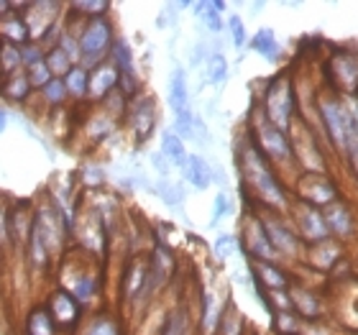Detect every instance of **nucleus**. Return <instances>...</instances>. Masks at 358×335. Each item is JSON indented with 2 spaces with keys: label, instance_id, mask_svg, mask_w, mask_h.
I'll return each mask as SVG.
<instances>
[{
  "label": "nucleus",
  "instance_id": "1",
  "mask_svg": "<svg viewBox=\"0 0 358 335\" xmlns=\"http://www.w3.org/2000/svg\"><path fill=\"white\" fill-rule=\"evenodd\" d=\"M236 159H238V171L243 179V187L251 190L256 202H262L268 213H284L289 210V194L284 190L282 179L276 177V169L271 166L266 157H264L259 146L251 141V136H246L236 149Z\"/></svg>",
  "mask_w": 358,
  "mask_h": 335
},
{
  "label": "nucleus",
  "instance_id": "2",
  "mask_svg": "<svg viewBox=\"0 0 358 335\" xmlns=\"http://www.w3.org/2000/svg\"><path fill=\"white\" fill-rule=\"evenodd\" d=\"M115 29L108 15L100 18H90V21H80L77 29V44H80V67L92 72L100 67L103 62H108L110 49L115 44Z\"/></svg>",
  "mask_w": 358,
  "mask_h": 335
},
{
  "label": "nucleus",
  "instance_id": "3",
  "mask_svg": "<svg viewBox=\"0 0 358 335\" xmlns=\"http://www.w3.org/2000/svg\"><path fill=\"white\" fill-rule=\"evenodd\" d=\"M251 141L259 146L264 157L271 162V166H289L294 162V149H292L289 134H284L264 115L262 105L256 103L251 108V126H248Z\"/></svg>",
  "mask_w": 358,
  "mask_h": 335
},
{
  "label": "nucleus",
  "instance_id": "4",
  "mask_svg": "<svg viewBox=\"0 0 358 335\" xmlns=\"http://www.w3.org/2000/svg\"><path fill=\"white\" fill-rule=\"evenodd\" d=\"M264 115H266L271 123H274L279 131L289 134L292 123H294V111H297V95H294V83L287 72L276 75L268 80L266 90H264L262 100Z\"/></svg>",
  "mask_w": 358,
  "mask_h": 335
},
{
  "label": "nucleus",
  "instance_id": "5",
  "mask_svg": "<svg viewBox=\"0 0 358 335\" xmlns=\"http://www.w3.org/2000/svg\"><path fill=\"white\" fill-rule=\"evenodd\" d=\"M317 118H320L330 146L345 157V151H348V113H345L343 97L336 92H322L317 97Z\"/></svg>",
  "mask_w": 358,
  "mask_h": 335
},
{
  "label": "nucleus",
  "instance_id": "6",
  "mask_svg": "<svg viewBox=\"0 0 358 335\" xmlns=\"http://www.w3.org/2000/svg\"><path fill=\"white\" fill-rule=\"evenodd\" d=\"M262 223L268 236V243L274 246L279 259L294 261L305 256V243H302V238H299L297 231H294L279 213H266V215H262Z\"/></svg>",
  "mask_w": 358,
  "mask_h": 335
},
{
  "label": "nucleus",
  "instance_id": "7",
  "mask_svg": "<svg viewBox=\"0 0 358 335\" xmlns=\"http://www.w3.org/2000/svg\"><path fill=\"white\" fill-rule=\"evenodd\" d=\"M59 287L67 290L83 307L92 305L97 294H100V290H103L100 276L90 266H85V264H64V274L59 279Z\"/></svg>",
  "mask_w": 358,
  "mask_h": 335
},
{
  "label": "nucleus",
  "instance_id": "8",
  "mask_svg": "<svg viewBox=\"0 0 358 335\" xmlns=\"http://www.w3.org/2000/svg\"><path fill=\"white\" fill-rule=\"evenodd\" d=\"M241 248L251 256V261H279L274 246L268 243V236L264 231L262 215L259 213H248L241 225Z\"/></svg>",
  "mask_w": 358,
  "mask_h": 335
},
{
  "label": "nucleus",
  "instance_id": "9",
  "mask_svg": "<svg viewBox=\"0 0 358 335\" xmlns=\"http://www.w3.org/2000/svg\"><path fill=\"white\" fill-rule=\"evenodd\" d=\"M297 200L322 210V208H328L330 202L338 200V187L328 174L305 171V174L297 179Z\"/></svg>",
  "mask_w": 358,
  "mask_h": 335
},
{
  "label": "nucleus",
  "instance_id": "10",
  "mask_svg": "<svg viewBox=\"0 0 358 335\" xmlns=\"http://www.w3.org/2000/svg\"><path fill=\"white\" fill-rule=\"evenodd\" d=\"M46 310L52 313L54 322H57V330L59 333H75L77 328H80V322H83V315H85V307L77 302L72 294H69L67 290H62V287H57V290L46 297Z\"/></svg>",
  "mask_w": 358,
  "mask_h": 335
},
{
  "label": "nucleus",
  "instance_id": "11",
  "mask_svg": "<svg viewBox=\"0 0 358 335\" xmlns=\"http://www.w3.org/2000/svg\"><path fill=\"white\" fill-rule=\"evenodd\" d=\"M292 215H294V231L302 238L305 246H315V243H322V241L330 238V231L325 225V218L317 208L313 205H305V202H294L289 205Z\"/></svg>",
  "mask_w": 358,
  "mask_h": 335
},
{
  "label": "nucleus",
  "instance_id": "12",
  "mask_svg": "<svg viewBox=\"0 0 358 335\" xmlns=\"http://www.w3.org/2000/svg\"><path fill=\"white\" fill-rule=\"evenodd\" d=\"M126 123L131 128V134L138 143H143L154 134V128H157V103H154V97L151 95H136L131 103H128V111H126Z\"/></svg>",
  "mask_w": 358,
  "mask_h": 335
},
{
  "label": "nucleus",
  "instance_id": "13",
  "mask_svg": "<svg viewBox=\"0 0 358 335\" xmlns=\"http://www.w3.org/2000/svg\"><path fill=\"white\" fill-rule=\"evenodd\" d=\"M248 274H251V282L259 290L274 294V292H289V276L276 261H251L248 266Z\"/></svg>",
  "mask_w": 358,
  "mask_h": 335
},
{
  "label": "nucleus",
  "instance_id": "14",
  "mask_svg": "<svg viewBox=\"0 0 358 335\" xmlns=\"http://www.w3.org/2000/svg\"><path fill=\"white\" fill-rule=\"evenodd\" d=\"M322 218H325V225H328L330 236L336 238H351L356 233V218H353V210L345 205L343 200L330 202L328 208L320 210Z\"/></svg>",
  "mask_w": 358,
  "mask_h": 335
},
{
  "label": "nucleus",
  "instance_id": "15",
  "mask_svg": "<svg viewBox=\"0 0 358 335\" xmlns=\"http://www.w3.org/2000/svg\"><path fill=\"white\" fill-rule=\"evenodd\" d=\"M169 108L174 118H187L192 115V103H189V85H187V69L174 67L169 75Z\"/></svg>",
  "mask_w": 358,
  "mask_h": 335
},
{
  "label": "nucleus",
  "instance_id": "16",
  "mask_svg": "<svg viewBox=\"0 0 358 335\" xmlns=\"http://www.w3.org/2000/svg\"><path fill=\"white\" fill-rule=\"evenodd\" d=\"M31 41L29 26L23 21L21 13V3H15V10H10L8 15L0 18V44H10V46H23Z\"/></svg>",
  "mask_w": 358,
  "mask_h": 335
},
{
  "label": "nucleus",
  "instance_id": "17",
  "mask_svg": "<svg viewBox=\"0 0 358 335\" xmlns=\"http://www.w3.org/2000/svg\"><path fill=\"white\" fill-rule=\"evenodd\" d=\"M113 90H118V72H115L110 62H103L100 67L90 72V100L103 103Z\"/></svg>",
  "mask_w": 358,
  "mask_h": 335
},
{
  "label": "nucleus",
  "instance_id": "18",
  "mask_svg": "<svg viewBox=\"0 0 358 335\" xmlns=\"http://www.w3.org/2000/svg\"><path fill=\"white\" fill-rule=\"evenodd\" d=\"M287 294H289L292 313L299 315V318H305V320H313V318H320V315H322V302L317 299V294H315L313 290L292 284Z\"/></svg>",
  "mask_w": 358,
  "mask_h": 335
},
{
  "label": "nucleus",
  "instance_id": "19",
  "mask_svg": "<svg viewBox=\"0 0 358 335\" xmlns=\"http://www.w3.org/2000/svg\"><path fill=\"white\" fill-rule=\"evenodd\" d=\"M182 174H185L187 182H189L194 190H200V192L208 190V187L215 182V169H213V164H210L205 157H200V154H189V157H187V164L182 166Z\"/></svg>",
  "mask_w": 358,
  "mask_h": 335
},
{
  "label": "nucleus",
  "instance_id": "20",
  "mask_svg": "<svg viewBox=\"0 0 358 335\" xmlns=\"http://www.w3.org/2000/svg\"><path fill=\"white\" fill-rule=\"evenodd\" d=\"M0 80H3L0 83V95L15 105L26 103L31 97V92H34V85H31L26 69H18L13 75H0Z\"/></svg>",
  "mask_w": 358,
  "mask_h": 335
},
{
  "label": "nucleus",
  "instance_id": "21",
  "mask_svg": "<svg viewBox=\"0 0 358 335\" xmlns=\"http://www.w3.org/2000/svg\"><path fill=\"white\" fill-rule=\"evenodd\" d=\"M248 49L256 52L262 59H266V62H279L282 59V54H284L282 41L276 38L274 29H259L256 31L254 36L248 38Z\"/></svg>",
  "mask_w": 358,
  "mask_h": 335
},
{
  "label": "nucleus",
  "instance_id": "22",
  "mask_svg": "<svg viewBox=\"0 0 358 335\" xmlns=\"http://www.w3.org/2000/svg\"><path fill=\"white\" fill-rule=\"evenodd\" d=\"M118 77H126V80H138V72H136V59H134V49L128 44L126 38L118 36L115 38V44L110 49V57H108Z\"/></svg>",
  "mask_w": 358,
  "mask_h": 335
},
{
  "label": "nucleus",
  "instance_id": "23",
  "mask_svg": "<svg viewBox=\"0 0 358 335\" xmlns=\"http://www.w3.org/2000/svg\"><path fill=\"white\" fill-rule=\"evenodd\" d=\"M333 72H336V83L345 92L358 90V57L353 54H336L333 57Z\"/></svg>",
  "mask_w": 358,
  "mask_h": 335
},
{
  "label": "nucleus",
  "instance_id": "24",
  "mask_svg": "<svg viewBox=\"0 0 358 335\" xmlns=\"http://www.w3.org/2000/svg\"><path fill=\"white\" fill-rule=\"evenodd\" d=\"M23 333L26 335H59L57 322H54L52 313L46 310V305H34L23 320Z\"/></svg>",
  "mask_w": 358,
  "mask_h": 335
},
{
  "label": "nucleus",
  "instance_id": "25",
  "mask_svg": "<svg viewBox=\"0 0 358 335\" xmlns=\"http://www.w3.org/2000/svg\"><path fill=\"white\" fill-rule=\"evenodd\" d=\"M223 307L217 302L215 292L205 290L202 292V315H200V330L205 335H215L217 325H220V318H223Z\"/></svg>",
  "mask_w": 358,
  "mask_h": 335
},
{
  "label": "nucleus",
  "instance_id": "26",
  "mask_svg": "<svg viewBox=\"0 0 358 335\" xmlns=\"http://www.w3.org/2000/svg\"><path fill=\"white\" fill-rule=\"evenodd\" d=\"M159 151H162V157H164L172 166H177V169H182V166L187 164V157H189V154H187L185 141L174 134L172 128L162 131V143H159Z\"/></svg>",
  "mask_w": 358,
  "mask_h": 335
},
{
  "label": "nucleus",
  "instance_id": "27",
  "mask_svg": "<svg viewBox=\"0 0 358 335\" xmlns=\"http://www.w3.org/2000/svg\"><path fill=\"white\" fill-rule=\"evenodd\" d=\"M159 335H194V325H192V315H189V310L182 305L169 310Z\"/></svg>",
  "mask_w": 358,
  "mask_h": 335
},
{
  "label": "nucleus",
  "instance_id": "28",
  "mask_svg": "<svg viewBox=\"0 0 358 335\" xmlns=\"http://www.w3.org/2000/svg\"><path fill=\"white\" fill-rule=\"evenodd\" d=\"M83 335H123V322L113 313H95L85 325Z\"/></svg>",
  "mask_w": 358,
  "mask_h": 335
},
{
  "label": "nucleus",
  "instance_id": "29",
  "mask_svg": "<svg viewBox=\"0 0 358 335\" xmlns=\"http://www.w3.org/2000/svg\"><path fill=\"white\" fill-rule=\"evenodd\" d=\"M64 85H67V92L72 100L83 103V100H90V72L85 67H72L67 77H64Z\"/></svg>",
  "mask_w": 358,
  "mask_h": 335
},
{
  "label": "nucleus",
  "instance_id": "30",
  "mask_svg": "<svg viewBox=\"0 0 358 335\" xmlns=\"http://www.w3.org/2000/svg\"><path fill=\"white\" fill-rule=\"evenodd\" d=\"M228 59H225L223 52H213L208 57V62H205V83L208 85H215V87H220V85H225V80H228Z\"/></svg>",
  "mask_w": 358,
  "mask_h": 335
},
{
  "label": "nucleus",
  "instance_id": "31",
  "mask_svg": "<svg viewBox=\"0 0 358 335\" xmlns=\"http://www.w3.org/2000/svg\"><path fill=\"white\" fill-rule=\"evenodd\" d=\"M44 62L46 67H49V72H52V77H59V80H64L72 72V67H77L75 62H72V57L67 52H62L59 46H49Z\"/></svg>",
  "mask_w": 358,
  "mask_h": 335
},
{
  "label": "nucleus",
  "instance_id": "32",
  "mask_svg": "<svg viewBox=\"0 0 358 335\" xmlns=\"http://www.w3.org/2000/svg\"><path fill=\"white\" fill-rule=\"evenodd\" d=\"M243 333H246V320L238 313V307L233 305V302H228L223 307V318H220V325H217L215 335H243Z\"/></svg>",
  "mask_w": 358,
  "mask_h": 335
},
{
  "label": "nucleus",
  "instance_id": "33",
  "mask_svg": "<svg viewBox=\"0 0 358 335\" xmlns=\"http://www.w3.org/2000/svg\"><path fill=\"white\" fill-rule=\"evenodd\" d=\"M192 10L200 15L202 26H205L210 34H223L225 18H223V13H217V10H215L213 0H208V3H192Z\"/></svg>",
  "mask_w": 358,
  "mask_h": 335
},
{
  "label": "nucleus",
  "instance_id": "34",
  "mask_svg": "<svg viewBox=\"0 0 358 335\" xmlns=\"http://www.w3.org/2000/svg\"><path fill=\"white\" fill-rule=\"evenodd\" d=\"M38 92H41V97H44V103L49 105V108H64L69 100L67 85H64V80H59V77H54L52 83L46 85V87H41Z\"/></svg>",
  "mask_w": 358,
  "mask_h": 335
},
{
  "label": "nucleus",
  "instance_id": "35",
  "mask_svg": "<svg viewBox=\"0 0 358 335\" xmlns=\"http://www.w3.org/2000/svg\"><path fill=\"white\" fill-rule=\"evenodd\" d=\"M310 256H313V264H317L320 269H330L338 261V243L333 238L322 241V243H315L310 248Z\"/></svg>",
  "mask_w": 358,
  "mask_h": 335
},
{
  "label": "nucleus",
  "instance_id": "36",
  "mask_svg": "<svg viewBox=\"0 0 358 335\" xmlns=\"http://www.w3.org/2000/svg\"><path fill=\"white\" fill-rule=\"evenodd\" d=\"M69 10L77 13L75 18H80V21H90V18H100V15L110 13V3H103V0L90 3V0H83V3H72Z\"/></svg>",
  "mask_w": 358,
  "mask_h": 335
},
{
  "label": "nucleus",
  "instance_id": "37",
  "mask_svg": "<svg viewBox=\"0 0 358 335\" xmlns=\"http://www.w3.org/2000/svg\"><path fill=\"white\" fill-rule=\"evenodd\" d=\"M154 192H157L169 208H177V205H182V200H185V190H182V185H179V182H172V179H159L157 187H154Z\"/></svg>",
  "mask_w": 358,
  "mask_h": 335
},
{
  "label": "nucleus",
  "instance_id": "38",
  "mask_svg": "<svg viewBox=\"0 0 358 335\" xmlns=\"http://www.w3.org/2000/svg\"><path fill=\"white\" fill-rule=\"evenodd\" d=\"M18 69H23L21 46L0 44V75H13Z\"/></svg>",
  "mask_w": 358,
  "mask_h": 335
},
{
  "label": "nucleus",
  "instance_id": "39",
  "mask_svg": "<svg viewBox=\"0 0 358 335\" xmlns=\"http://www.w3.org/2000/svg\"><path fill=\"white\" fill-rule=\"evenodd\" d=\"M87 131H92V138L95 141H103L105 136H110L113 134V128H115V118H110L105 111H100L95 115V118H87Z\"/></svg>",
  "mask_w": 358,
  "mask_h": 335
},
{
  "label": "nucleus",
  "instance_id": "40",
  "mask_svg": "<svg viewBox=\"0 0 358 335\" xmlns=\"http://www.w3.org/2000/svg\"><path fill=\"white\" fill-rule=\"evenodd\" d=\"M241 248L238 238L236 236H228V233H223V236H217V241L213 243V253H215L217 261H228L231 256H236Z\"/></svg>",
  "mask_w": 358,
  "mask_h": 335
},
{
  "label": "nucleus",
  "instance_id": "41",
  "mask_svg": "<svg viewBox=\"0 0 358 335\" xmlns=\"http://www.w3.org/2000/svg\"><path fill=\"white\" fill-rule=\"evenodd\" d=\"M274 328L279 335H302V325L294 313H274Z\"/></svg>",
  "mask_w": 358,
  "mask_h": 335
},
{
  "label": "nucleus",
  "instance_id": "42",
  "mask_svg": "<svg viewBox=\"0 0 358 335\" xmlns=\"http://www.w3.org/2000/svg\"><path fill=\"white\" fill-rule=\"evenodd\" d=\"M225 26H228V34H231V41L236 49L248 46V31H246V23H243L241 15H231V18L225 21Z\"/></svg>",
  "mask_w": 358,
  "mask_h": 335
},
{
  "label": "nucleus",
  "instance_id": "43",
  "mask_svg": "<svg viewBox=\"0 0 358 335\" xmlns=\"http://www.w3.org/2000/svg\"><path fill=\"white\" fill-rule=\"evenodd\" d=\"M233 213V200H231V194L225 192H217L215 202H213V218H210V225H217L223 218H228Z\"/></svg>",
  "mask_w": 358,
  "mask_h": 335
},
{
  "label": "nucleus",
  "instance_id": "44",
  "mask_svg": "<svg viewBox=\"0 0 358 335\" xmlns=\"http://www.w3.org/2000/svg\"><path fill=\"white\" fill-rule=\"evenodd\" d=\"M44 59H46V52H44V46H41V44H36V41H29V44L21 46L23 69L34 67V64H38V62H44Z\"/></svg>",
  "mask_w": 358,
  "mask_h": 335
},
{
  "label": "nucleus",
  "instance_id": "45",
  "mask_svg": "<svg viewBox=\"0 0 358 335\" xmlns=\"http://www.w3.org/2000/svg\"><path fill=\"white\" fill-rule=\"evenodd\" d=\"M10 205L0 197V251L10 248Z\"/></svg>",
  "mask_w": 358,
  "mask_h": 335
},
{
  "label": "nucleus",
  "instance_id": "46",
  "mask_svg": "<svg viewBox=\"0 0 358 335\" xmlns=\"http://www.w3.org/2000/svg\"><path fill=\"white\" fill-rule=\"evenodd\" d=\"M26 75H29V80H31V85H34V90L46 87V85H49L54 80L52 72H49V67H46V62H38V64L29 67V69H26Z\"/></svg>",
  "mask_w": 358,
  "mask_h": 335
},
{
  "label": "nucleus",
  "instance_id": "47",
  "mask_svg": "<svg viewBox=\"0 0 358 335\" xmlns=\"http://www.w3.org/2000/svg\"><path fill=\"white\" fill-rule=\"evenodd\" d=\"M83 182L90 187H100L105 182V171L103 166H95V164H90L83 169Z\"/></svg>",
  "mask_w": 358,
  "mask_h": 335
},
{
  "label": "nucleus",
  "instance_id": "48",
  "mask_svg": "<svg viewBox=\"0 0 358 335\" xmlns=\"http://www.w3.org/2000/svg\"><path fill=\"white\" fill-rule=\"evenodd\" d=\"M151 166H154V169L159 171V177H162V179H169L172 164H169V162H166V159L162 157V151H154V154H151Z\"/></svg>",
  "mask_w": 358,
  "mask_h": 335
},
{
  "label": "nucleus",
  "instance_id": "49",
  "mask_svg": "<svg viewBox=\"0 0 358 335\" xmlns=\"http://www.w3.org/2000/svg\"><path fill=\"white\" fill-rule=\"evenodd\" d=\"M177 3L174 6H166L164 10H162V15H159V21H157V26L159 29H169V26H174L177 23Z\"/></svg>",
  "mask_w": 358,
  "mask_h": 335
},
{
  "label": "nucleus",
  "instance_id": "50",
  "mask_svg": "<svg viewBox=\"0 0 358 335\" xmlns=\"http://www.w3.org/2000/svg\"><path fill=\"white\" fill-rule=\"evenodd\" d=\"M6 111H3V108H0V131H6Z\"/></svg>",
  "mask_w": 358,
  "mask_h": 335
},
{
  "label": "nucleus",
  "instance_id": "51",
  "mask_svg": "<svg viewBox=\"0 0 358 335\" xmlns=\"http://www.w3.org/2000/svg\"><path fill=\"white\" fill-rule=\"evenodd\" d=\"M254 335H256V333H254Z\"/></svg>",
  "mask_w": 358,
  "mask_h": 335
}]
</instances>
